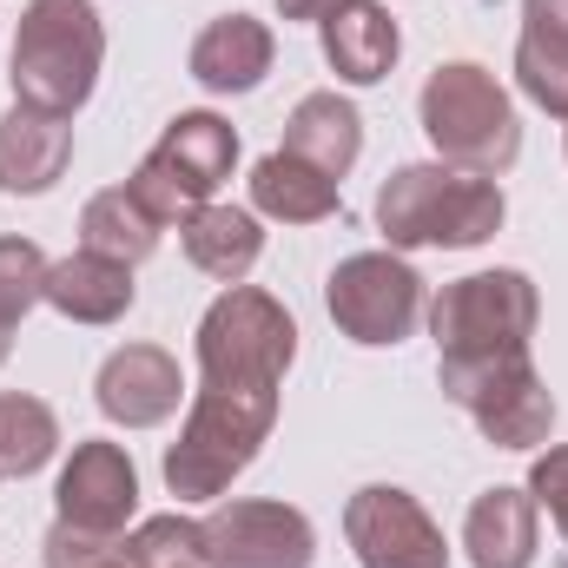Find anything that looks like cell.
Wrapping results in <instances>:
<instances>
[{"label":"cell","instance_id":"obj_30","mask_svg":"<svg viewBox=\"0 0 568 568\" xmlns=\"http://www.w3.org/2000/svg\"><path fill=\"white\" fill-rule=\"evenodd\" d=\"M523 33L568 53V0H523Z\"/></svg>","mask_w":568,"mask_h":568},{"label":"cell","instance_id":"obj_32","mask_svg":"<svg viewBox=\"0 0 568 568\" xmlns=\"http://www.w3.org/2000/svg\"><path fill=\"white\" fill-rule=\"evenodd\" d=\"M7 351H13V331H7V324H0V364H7Z\"/></svg>","mask_w":568,"mask_h":568},{"label":"cell","instance_id":"obj_19","mask_svg":"<svg viewBox=\"0 0 568 568\" xmlns=\"http://www.w3.org/2000/svg\"><path fill=\"white\" fill-rule=\"evenodd\" d=\"M284 152L344 185V172H351L357 152H364V120H357V106H351L344 93H304V100L291 106V120H284Z\"/></svg>","mask_w":568,"mask_h":568},{"label":"cell","instance_id":"obj_8","mask_svg":"<svg viewBox=\"0 0 568 568\" xmlns=\"http://www.w3.org/2000/svg\"><path fill=\"white\" fill-rule=\"evenodd\" d=\"M324 311L351 344L390 351L424 324L429 304H424V278L404 252H351L324 284Z\"/></svg>","mask_w":568,"mask_h":568},{"label":"cell","instance_id":"obj_18","mask_svg":"<svg viewBox=\"0 0 568 568\" xmlns=\"http://www.w3.org/2000/svg\"><path fill=\"white\" fill-rule=\"evenodd\" d=\"M179 245H185L192 272H205V278H219V284H245L252 265L265 258V225L245 205H199L179 225Z\"/></svg>","mask_w":568,"mask_h":568},{"label":"cell","instance_id":"obj_6","mask_svg":"<svg viewBox=\"0 0 568 568\" xmlns=\"http://www.w3.org/2000/svg\"><path fill=\"white\" fill-rule=\"evenodd\" d=\"M436 384L496 449H542L556 436V397L529 351L509 357H436Z\"/></svg>","mask_w":568,"mask_h":568},{"label":"cell","instance_id":"obj_26","mask_svg":"<svg viewBox=\"0 0 568 568\" xmlns=\"http://www.w3.org/2000/svg\"><path fill=\"white\" fill-rule=\"evenodd\" d=\"M516 87H523L549 120L568 126V53L562 47H542V40L516 33Z\"/></svg>","mask_w":568,"mask_h":568},{"label":"cell","instance_id":"obj_21","mask_svg":"<svg viewBox=\"0 0 568 568\" xmlns=\"http://www.w3.org/2000/svg\"><path fill=\"white\" fill-rule=\"evenodd\" d=\"M337 179H324L317 165L291 159V152H265L252 165V212L258 219H278V225H324L337 212Z\"/></svg>","mask_w":568,"mask_h":568},{"label":"cell","instance_id":"obj_22","mask_svg":"<svg viewBox=\"0 0 568 568\" xmlns=\"http://www.w3.org/2000/svg\"><path fill=\"white\" fill-rule=\"evenodd\" d=\"M159 232H165V225L145 212L126 185L93 192L87 212H80V252H100V258H113V265H145V258L159 252Z\"/></svg>","mask_w":568,"mask_h":568},{"label":"cell","instance_id":"obj_31","mask_svg":"<svg viewBox=\"0 0 568 568\" xmlns=\"http://www.w3.org/2000/svg\"><path fill=\"white\" fill-rule=\"evenodd\" d=\"M337 7H344V0H278L284 20H304V27H324V20H331Z\"/></svg>","mask_w":568,"mask_h":568},{"label":"cell","instance_id":"obj_3","mask_svg":"<svg viewBox=\"0 0 568 568\" xmlns=\"http://www.w3.org/2000/svg\"><path fill=\"white\" fill-rule=\"evenodd\" d=\"M100 60H106V27L93 0H27L13 27V60H7L13 106L73 120L100 87Z\"/></svg>","mask_w":568,"mask_h":568},{"label":"cell","instance_id":"obj_9","mask_svg":"<svg viewBox=\"0 0 568 568\" xmlns=\"http://www.w3.org/2000/svg\"><path fill=\"white\" fill-rule=\"evenodd\" d=\"M199 556H205V568H311L317 529L291 503L232 496L199 523Z\"/></svg>","mask_w":568,"mask_h":568},{"label":"cell","instance_id":"obj_2","mask_svg":"<svg viewBox=\"0 0 568 568\" xmlns=\"http://www.w3.org/2000/svg\"><path fill=\"white\" fill-rule=\"evenodd\" d=\"M278 424V390H245V384H199L185 404L179 443L165 449V489L179 503H212L225 496L265 449Z\"/></svg>","mask_w":568,"mask_h":568},{"label":"cell","instance_id":"obj_28","mask_svg":"<svg viewBox=\"0 0 568 568\" xmlns=\"http://www.w3.org/2000/svg\"><path fill=\"white\" fill-rule=\"evenodd\" d=\"M126 192L140 199V205L152 212V219H159V225H185V219L199 212V199H192V192H185V185H179L165 165H152V159H140V165H133Z\"/></svg>","mask_w":568,"mask_h":568},{"label":"cell","instance_id":"obj_13","mask_svg":"<svg viewBox=\"0 0 568 568\" xmlns=\"http://www.w3.org/2000/svg\"><path fill=\"white\" fill-rule=\"evenodd\" d=\"M536 549H542V509L529 489L496 483L469 503V516H463L469 568H536Z\"/></svg>","mask_w":568,"mask_h":568},{"label":"cell","instance_id":"obj_27","mask_svg":"<svg viewBox=\"0 0 568 568\" xmlns=\"http://www.w3.org/2000/svg\"><path fill=\"white\" fill-rule=\"evenodd\" d=\"M120 542H126V536L73 529V523L53 516V529H47V568H113L120 562Z\"/></svg>","mask_w":568,"mask_h":568},{"label":"cell","instance_id":"obj_29","mask_svg":"<svg viewBox=\"0 0 568 568\" xmlns=\"http://www.w3.org/2000/svg\"><path fill=\"white\" fill-rule=\"evenodd\" d=\"M529 496H536V509H549V523L562 529V542H568V443H556V449L536 456V469H529Z\"/></svg>","mask_w":568,"mask_h":568},{"label":"cell","instance_id":"obj_4","mask_svg":"<svg viewBox=\"0 0 568 568\" xmlns=\"http://www.w3.org/2000/svg\"><path fill=\"white\" fill-rule=\"evenodd\" d=\"M429 145L443 165L476 172V179H503L523 159V126H516V100L503 93V80L476 60H443L424 80L417 100Z\"/></svg>","mask_w":568,"mask_h":568},{"label":"cell","instance_id":"obj_23","mask_svg":"<svg viewBox=\"0 0 568 568\" xmlns=\"http://www.w3.org/2000/svg\"><path fill=\"white\" fill-rule=\"evenodd\" d=\"M53 449H60V417L27 390H0V476H40Z\"/></svg>","mask_w":568,"mask_h":568},{"label":"cell","instance_id":"obj_10","mask_svg":"<svg viewBox=\"0 0 568 568\" xmlns=\"http://www.w3.org/2000/svg\"><path fill=\"white\" fill-rule=\"evenodd\" d=\"M344 542L357 549V568H449L443 529L397 483H364L344 503Z\"/></svg>","mask_w":568,"mask_h":568},{"label":"cell","instance_id":"obj_1","mask_svg":"<svg viewBox=\"0 0 568 568\" xmlns=\"http://www.w3.org/2000/svg\"><path fill=\"white\" fill-rule=\"evenodd\" d=\"M509 219V199L496 179H476V172H456L443 159L429 165H397L377 192V232L390 239V252H469V245H489Z\"/></svg>","mask_w":568,"mask_h":568},{"label":"cell","instance_id":"obj_14","mask_svg":"<svg viewBox=\"0 0 568 568\" xmlns=\"http://www.w3.org/2000/svg\"><path fill=\"white\" fill-rule=\"evenodd\" d=\"M272 60H278V40H272V27L252 20V13H219V20H205L199 40H192V53H185L192 80H199L205 93H252V87H265Z\"/></svg>","mask_w":568,"mask_h":568},{"label":"cell","instance_id":"obj_16","mask_svg":"<svg viewBox=\"0 0 568 568\" xmlns=\"http://www.w3.org/2000/svg\"><path fill=\"white\" fill-rule=\"evenodd\" d=\"M317 40H324V67H331L344 87H377V80H390V67H397V53H404V33H397L390 7H377V0H344V7L317 27Z\"/></svg>","mask_w":568,"mask_h":568},{"label":"cell","instance_id":"obj_15","mask_svg":"<svg viewBox=\"0 0 568 568\" xmlns=\"http://www.w3.org/2000/svg\"><path fill=\"white\" fill-rule=\"evenodd\" d=\"M67 165H73V120H53L40 106H13L0 120V192L7 199L53 192Z\"/></svg>","mask_w":568,"mask_h":568},{"label":"cell","instance_id":"obj_17","mask_svg":"<svg viewBox=\"0 0 568 568\" xmlns=\"http://www.w3.org/2000/svg\"><path fill=\"white\" fill-rule=\"evenodd\" d=\"M145 159L165 165L199 205H212V192H219V185L232 179V165H239V133H232V120H219V113H179Z\"/></svg>","mask_w":568,"mask_h":568},{"label":"cell","instance_id":"obj_11","mask_svg":"<svg viewBox=\"0 0 568 568\" xmlns=\"http://www.w3.org/2000/svg\"><path fill=\"white\" fill-rule=\"evenodd\" d=\"M53 503H60V523H73V529L126 536V523L140 509V469H133L126 443H106V436L73 443V456L53 483Z\"/></svg>","mask_w":568,"mask_h":568},{"label":"cell","instance_id":"obj_24","mask_svg":"<svg viewBox=\"0 0 568 568\" xmlns=\"http://www.w3.org/2000/svg\"><path fill=\"white\" fill-rule=\"evenodd\" d=\"M120 556H126V568H205V556H199V523L179 516V509L140 523L120 542Z\"/></svg>","mask_w":568,"mask_h":568},{"label":"cell","instance_id":"obj_12","mask_svg":"<svg viewBox=\"0 0 568 568\" xmlns=\"http://www.w3.org/2000/svg\"><path fill=\"white\" fill-rule=\"evenodd\" d=\"M100 417L120 429H159L165 417H179L185 404V377H179V357L159 351V344H126L100 364Z\"/></svg>","mask_w":568,"mask_h":568},{"label":"cell","instance_id":"obj_20","mask_svg":"<svg viewBox=\"0 0 568 568\" xmlns=\"http://www.w3.org/2000/svg\"><path fill=\"white\" fill-rule=\"evenodd\" d=\"M133 265H113L100 252H73L60 265H47V304L67 324H120L133 311Z\"/></svg>","mask_w":568,"mask_h":568},{"label":"cell","instance_id":"obj_5","mask_svg":"<svg viewBox=\"0 0 568 568\" xmlns=\"http://www.w3.org/2000/svg\"><path fill=\"white\" fill-rule=\"evenodd\" d=\"M199 384H245V390H284V371L297 357V324L272 291L225 284L199 317Z\"/></svg>","mask_w":568,"mask_h":568},{"label":"cell","instance_id":"obj_25","mask_svg":"<svg viewBox=\"0 0 568 568\" xmlns=\"http://www.w3.org/2000/svg\"><path fill=\"white\" fill-rule=\"evenodd\" d=\"M33 304H47V252L33 239H0V324L13 331Z\"/></svg>","mask_w":568,"mask_h":568},{"label":"cell","instance_id":"obj_7","mask_svg":"<svg viewBox=\"0 0 568 568\" xmlns=\"http://www.w3.org/2000/svg\"><path fill=\"white\" fill-rule=\"evenodd\" d=\"M536 317H542V297L529 272H469V278L443 284L429 297V337H436V357H509V351H529L536 337Z\"/></svg>","mask_w":568,"mask_h":568}]
</instances>
